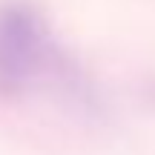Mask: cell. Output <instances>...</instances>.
Returning a JSON list of instances; mask_svg holds the SVG:
<instances>
[{
	"instance_id": "cell-1",
	"label": "cell",
	"mask_w": 155,
	"mask_h": 155,
	"mask_svg": "<svg viewBox=\"0 0 155 155\" xmlns=\"http://www.w3.org/2000/svg\"><path fill=\"white\" fill-rule=\"evenodd\" d=\"M43 29L26 6L0 9V86L17 89L32 78L43 52Z\"/></svg>"
}]
</instances>
